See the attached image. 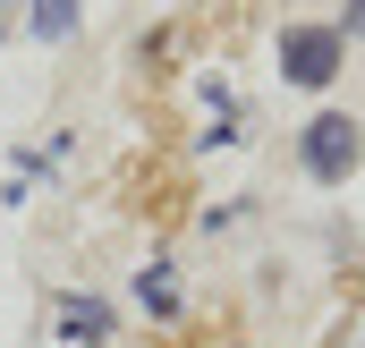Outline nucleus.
I'll use <instances>...</instances> for the list:
<instances>
[{"instance_id": "nucleus-1", "label": "nucleus", "mask_w": 365, "mask_h": 348, "mask_svg": "<svg viewBox=\"0 0 365 348\" xmlns=\"http://www.w3.org/2000/svg\"><path fill=\"white\" fill-rule=\"evenodd\" d=\"M306 170H314V178H349V170H357V119L323 111V119L306 128Z\"/></svg>"}, {"instance_id": "nucleus-2", "label": "nucleus", "mask_w": 365, "mask_h": 348, "mask_svg": "<svg viewBox=\"0 0 365 348\" xmlns=\"http://www.w3.org/2000/svg\"><path fill=\"white\" fill-rule=\"evenodd\" d=\"M280 68H289V86H331V77H340V34H323V26H297Z\"/></svg>"}, {"instance_id": "nucleus-3", "label": "nucleus", "mask_w": 365, "mask_h": 348, "mask_svg": "<svg viewBox=\"0 0 365 348\" xmlns=\"http://www.w3.org/2000/svg\"><path fill=\"white\" fill-rule=\"evenodd\" d=\"M60 323H68V340H102V332H110L102 306H60Z\"/></svg>"}, {"instance_id": "nucleus-4", "label": "nucleus", "mask_w": 365, "mask_h": 348, "mask_svg": "<svg viewBox=\"0 0 365 348\" xmlns=\"http://www.w3.org/2000/svg\"><path fill=\"white\" fill-rule=\"evenodd\" d=\"M68 26V0H43V34H60Z\"/></svg>"}, {"instance_id": "nucleus-5", "label": "nucleus", "mask_w": 365, "mask_h": 348, "mask_svg": "<svg viewBox=\"0 0 365 348\" xmlns=\"http://www.w3.org/2000/svg\"><path fill=\"white\" fill-rule=\"evenodd\" d=\"M357 26H365V0H357Z\"/></svg>"}]
</instances>
